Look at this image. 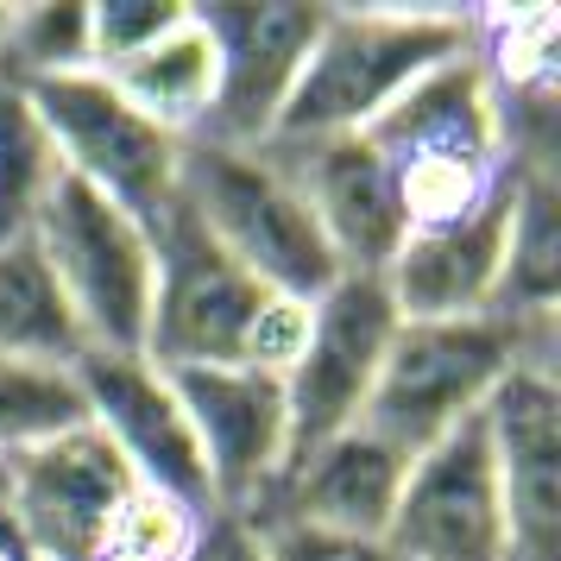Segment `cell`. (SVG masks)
<instances>
[{"label": "cell", "mask_w": 561, "mask_h": 561, "mask_svg": "<svg viewBox=\"0 0 561 561\" xmlns=\"http://www.w3.org/2000/svg\"><path fill=\"white\" fill-rule=\"evenodd\" d=\"M183 561H265V530L247 511L208 505L196 517V536H190V556Z\"/></svg>", "instance_id": "cell-27"}, {"label": "cell", "mask_w": 561, "mask_h": 561, "mask_svg": "<svg viewBox=\"0 0 561 561\" xmlns=\"http://www.w3.org/2000/svg\"><path fill=\"white\" fill-rule=\"evenodd\" d=\"M0 20H7V7H0Z\"/></svg>", "instance_id": "cell-30"}, {"label": "cell", "mask_w": 561, "mask_h": 561, "mask_svg": "<svg viewBox=\"0 0 561 561\" xmlns=\"http://www.w3.org/2000/svg\"><path fill=\"white\" fill-rule=\"evenodd\" d=\"M178 203L203 221V233L240 272H253L278 297L316 304L341 278L304 190L272 146H228V139H203V133L183 139Z\"/></svg>", "instance_id": "cell-4"}, {"label": "cell", "mask_w": 561, "mask_h": 561, "mask_svg": "<svg viewBox=\"0 0 561 561\" xmlns=\"http://www.w3.org/2000/svg\"><path fill=\"white\" fill-rule=\"evenodd\" d=\"M398 334V309L385 278H341L309 304V341L297 366L284 373V410H290V460L322 448L329 435L359 430V410L373 398L385 347Z\"/></svg>", "instance_id": "cell-9"}, {"label": "cell", "mask_w": 561, "mask_h": 561, "mask_svg": "<svg viewBox=\"0 0 561 561\" xmlns=\"http://www.w3.org/2000/svg\"><path fill=\"white\" fill-rule=\"evenodd\" d=\"M0 467H7L0 536L13 542L20 561H102L114 517L139 492L127 460L89 423L51 435L38 448H20Z\"/></svg>", "instance_id": "cell-7"}, {"label": "cell", "mask_w": 561, "mask_h": 561, "mask_svg": "<svg viewBox=\"0 0 561 561\" xmlns=\"http://www.w3.org/2000/svg\"><path fill=\"white\" fill-rule=\"evenodd\" d=\"M359 139L391 164L410 233L460 221L511 171L505 107H499V89L485 77L480 51H460L423 82H410Z\"/></svg>", "instance_id": "cell-3"}, {"label": "cell", "mask_w": 561, "mask_h": 561, "mask_svg": "<svg viewBox=\"0 0 561 561\" xmlns=\"http://www.w3.org/2000/svg\"><path fill=\"white\" fill-rule=\"evenodd\" d=\"M102 77L146 121H158V127L178 133V139H196L208 127V114H215V95H221V57H215V38H208V26L196 20V7H190L158 45H146L139 57L114 64Z\"/></svg>", "instance_id": "cell-18"}, {"label": "cell", "mask_w": 561, "mask_h": 561, "mask_svg": "<svg viewBox=\"0 0 561 561\" xmlns=\"http://www.w3.org/2000/svg\"><path fill=\"white\" fill-rule=\"evenodd\" d=\"M0 354L38 359V366H77L89 354L32 233L0 240Z\"/></svg>", "instance_id": "cell-19"}, {"label": "cell", "mask_w": 561, "mask_h": 561, "mask_svg": "<svg viewBox=\"0 0 561 561\" xmlns=\"http://www.w3.org/2000/svg\"><path fill=\"white\" fill-rule=\"evenodd\" d=\"M82 70H95L89 7H82V0H32V7H7V20H0V82H13V89H38V82L82 77Z\"/></svg>", "instance_id": "cell-21"}, {"label": "cell", "mask_w": 561, "mask_h": 561, "mask_svg": "<svg viewBox=\"0 0 561 561\" xmlns=\"http://www.w3.org/2000/svg\"><path fill=\"white\" fill-rule=\"evenodd\" d=\"M385 549L398 561H511L499 467L480 416L410 460Z\"/></svg>", "instance_id": "cell-11"}, {"label": "cell", "mask_w": 561, "mask_h": 561, "mask_svg": "<svg viewBox=\"0 0 561 561\" xmlns=\"http://www.w3.org/2000/svg\"><path fill=\"white\" fill-rule=\"evenodd\" d=\"M152 228V322H146V359L164 373H190V366H240L253 322L278 290H265L253 272H240L203 221L183 203L146 221Z\"/></svg>", "instance_id": "cell-6"}, {"label": "cell", "mask_w": 561, "mask_h": 561, "mask_svg": "<svg viewBox=\"0 0 561 561\" xmlns=\"http://www.w3.org/2000/svg\"><path fill=\"white\" fill-rule=\"evenodd\" d=\"M480 45V7H322V32L265 146L354 139L410 82Z\"/></svg>", "instance_id": "cell-1"}, {"label": "cell", "mask_w": 561, "mask_h": 561, "mask_svg": "<svg viewBox=\"0 0 561 561\" xmlns=\"http://www.w3.org/2000/svg\"><path fill=\"white\" fill-rule=\"evenodd\" d=\"M32 240L51 265L64 304L77 316L89 354H146V322H152V228L107 203L102 190L77 178H57L45 196Z\"/></svg>", "instance_id": "cell-5"}, {"label": "cell", "mask_w": 561, "mask_h": 561, "mask_svg": "<svg viewBox=\"0 0 561 561\" xmlns=\"http://www.w3.org/2000/svg\"><path fill=\"white\" fill-rule=\"evenodd\" d=\"M272 152L290 164L334 265L354 278H385V265L398 259L410 233L391 164L359 133L354 139H316V146H272Z\"/></svg>", "instance_id": "cell-16"}, {"label": "cell", "mask_w": 561, "mask_h": 561, "mask_svg": "<svg viewBox=\"0 0 561 561\" xmlns=\"http://www.w3.org/2000/svg\"><path fill=\"white\" fill-rule=\"evenodd\" d=\"M196 517L203 511H190L178 499L139 485L127 499V511L114 517V530H107L102 561H183L190 556V536H196Z\"/></svg>", "instance_id": "cell-24"}, {"label": "cell", "mask_w": 561, "mask_h": 561, "mask_svg": "<svg viewBox=\"0 0 561 561\" xmlns=\"http://www.w3.org/2000/svg\"><path fill=\"white\" fill-rule=\"evenodd\" d=\"M265 530V561H398L385 542L366 536H329L304 524H259Z\"/></svg>", "instance_id": "cell-26"}, {"label": "cell", "mask_w": 561, "mask_h": 561, "mask_svg": "<svg viewBox=\"0 0 561 561\" xmlns=\"http://www.w3.org/2000/svg\"><path fill=\"white\" fill-rule=\"evenodd\" d=\"M70 373L82 391V423L127 460L133 480L190 511H208V467L171 373L146 354H82Z\"/></svg>", "instance_id": "cell-10"}, {"label": "cell", "mask_w": 561, "mask_h": 561, "mask_svg": "<svg viewBox=\"0 0 561 561\" xmlns=\"http://www.w3.org/2000/svg\"><path fill=\"white\" fill-rule=\"evenodd\" d=\"M196 20L221 57V95L203 139L265 146L322 32V0H208L196 7Z\"/></svg>", "instance_id": "cell-13"}, {"label": "cell", "mask_w": 561, "mask_h": 561, "mask_svg": "<svg viewBox=\"0 0 561 561\" xmlns=\"http://www.w3.org/2000/svg\"><path fill=\"white\" fill-rule=\"evenodd\" d=\"M82 423V391L70 366H38V359L0 354V460L38 448L51 435Z\"/></svg>", "instance_id": "cell-23"}, {"label": "cell", "mask_w": 561, "mask_h": 561, "mask_svg": "<svg viewBox=\"0 0 561 561\" xmlns=\"http://www.w3.org/2000/svg\"><path fill=\"white\" fill-rule=\"evenodd\" d=\"M517 359H556V316H460V322H398L359 430L391 442L404 460L473 423Z\"/></svg>", "instance_id": "cell-2"}, {"label": "cell", "mask_w": 561, "mask_h": 561, "mask_svg": "<svg viewBox=\"0 0 561 561\" xmlns=\"http://www.w3.org/2000/svg\"><path fill=\"white\" fill-rule=\"evenodd\" d=\"M499 467L511 561H561V385L556 359H517L480 404Z\"/></svg>", "instance_id": "cell-14"}, {"label": "cell", "mask_w": 561, "mask_h": 561, "mask_svg": "<svg viewBox=\"0 0 561 561\" xmlns=\"http://www.w3.org/2000/svg\"><path fill=\"white\" fill-rule=\"evenodd\" d=\"M0 505H7V467H0ZM0 542H7V536H0Z\"/></svg>", "instance_id": "cell-28"}, {"label": "cell", "mask_w": 561, "mask_h": 561, "mask_svg": "<svg viewBox=\"0 0 561 561\" xmlns=\"http://www.w3.org/2000/svg\"><path fill=\"white\" fill-rule=\"evenodd\" d=\"M190 13V0H95L89 7V45H95V70H114L158 45L164 32Z\"/></svg>", "instance_id": "cell-25"}, {"label": "cell", "mask_w": 561, "mask_h": 561, "mask_svg": "<svg viewBox=\"0 0 561 561\" xmlns=\"http://www.w3.org/2000/svg\"><path fill=\"white\" fill-rule=\"evenodd\" d=\"M0 561H20V556H13V542H0Z\"/></svg>", "instance_id": "cell-29"}, {"label": "cell", "mask_w": 561, "mask_h": 561, "mask_svg": "<svg viewBox=\"0 0 561 561\" xmlns=\"http://www.w3.org/2000/svg\"><path fill=\"white\" fill-rule=\"evenodd\" d=\"M511 208H517V164L460 221L404 233L398 259L385 265V290H391L398 322H460V316L499 309L505 253H511Z\"/></svg>", "instance_id": "cell-15"}, {"label": "cell", "mask_w": 561, "mask_h": 561, "mask_svg": "<svg viewBox=\"0 0 561 561\" xmlns=\"http://www.w3.org/2000/svg\"><path fill=\"white\" fill-rule=\"evenodd\" d=\"M26 95L38 107L45 133H51L57 158H64V178L102 190L107 203H121L139 221H152L178 203L183 139L164 133L158 121H146L102 70L38 82Z\"/></svg>", "instance_id": "cell-8"}, {"label": "cell", "mask_w": 561, "mask_h": 561, "mask_svg": "<svg viewBox=\"0 0 561 561\" xmlns=\"http://www.w3.org/2000/svg\"><path fill=\"white\" fill-rule=\"evenodd\" d=\"M64 178V158H57L51 133L38 121L26 89L0 82V240H20L32 233L45 196Z\"/></svg>", "instance_id": "cell-22"}, {"label": "cell", "mask_w": 561, "mask_h": 561, "mask_svg": "<svg viewBox=\"0 0 561 561\" xmlns=\"http://www.w3.org/2000/svg\"><path fill=\"white\" fill-rule=\"evenodd\" d=\"M171 385L203 448L208 505L259 517L290 467L284 379H265L253 366H190V373H171Z\"/></svg>", "instance_id": "cell-12"}, {"label": "cell", "mask_w": 561, "mask_h": 561, "mask_svg": "<svg viewBox=\"0 0 561 561\" xmlns=\"http://www.w3.org/2000/svg\"><path fill=\"white\" fill-rule=\"evenodd\" d=\"M561 196L549 164H517V208H511V253H505V316H556L561 284Z\"/></svg>", "instance_id": "cell-20"}, {"label": "cell", "mask_w": 561, "mask_h": 561, "mask_svg": "<svg viewBox=\"0 0 561 561\" xmlns=\"http://www.w3.org/2000/svg\"><path fill=\"white\" fill-rule=\"evenodd\" d=\"M410 460L366 430H341L322 448H309L304 460L284 467L278 492L265 499L253 524H304V530H329V536H366L385 542L391 511L404 492Z\"/></svg>", "instance_id": "cell-17"}]
</instances>
